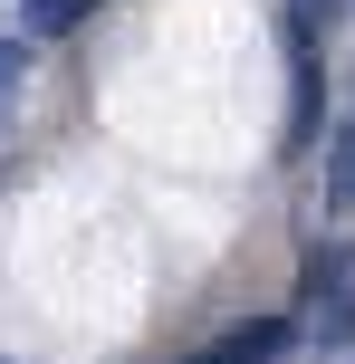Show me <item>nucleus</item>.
<instances>
[{
	"label": "nucleus",
	"mask_w": 355,
	"mask_h": 364,
	"mask_svg": "<svg viewBox=\"0 0 355 364\" xmlns=\"http://www.w3.org/2000/svg\"><path fill=\"white\" fill-rule=\"evenodd\" d=\"M317 346H355V288L317 307Z\"/></svg>",
	"instance_id": "nucleus-3"
},
{
	"label": "nucleus",
	"mask_w": 355,
	"mask_h": 364,
	"mask_svg": "<svg viewBox=\"0 0 355 364\" xmlns=\"http://www.w3.org/2000/svg\"><path fill=\"white\" fill-rule=\"evenodd\" d=\"M19 77H29V38H0V106L19 96Z\"/></svg>",
	"instance_id": "nucleus-4"
},
{
	"label": "nucleus",
	"mask_w": 355,
	"mask_h": 364,
	"mask_svg": "<svg viewBox=\"0 0 355 364\" xmlns=\"http://www.w3.org/2000/svg\"><path fill=\"white\" fill-rule=\"evenodd\" d=\"M288 346H298V316H250V326H231L221 346H202L192 364H279Z\"/></svg>",
	"instance_id": "nucleus-1"
},
{
	"label": "nucleus",
	"mask_w": 355,
	"mask_h": 364,
	"mask_svg": "<svg viewBox=\"0 0 355 364\" xmlns=\"http://www.w3.org/2000/svg\"><path fill=\"white\" fill-rule=\"evenodd\" d=\"M87 19H96V0H29V38H68Z\"/></svg>",
	"instance_id": "nucleus-2"
}]
</instances>
